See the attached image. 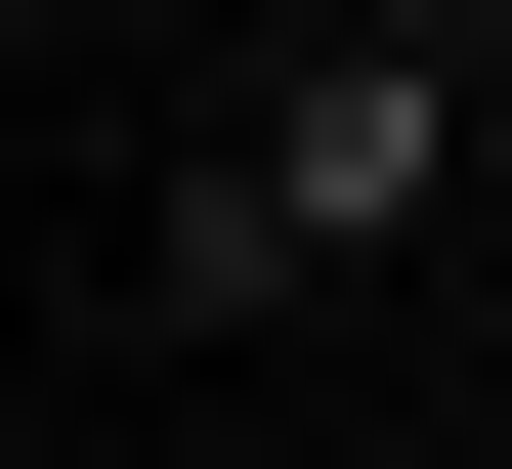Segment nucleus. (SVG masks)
Segmentation results:
<instances>
[{
  "label": "nucleus",
  "instance_id": "1",
  "mask_svg": "<svg viewBox=\"0 0 512 469\" xmlns=\"http://www.w3.org/2000/svg\"><path fill=\"white\" fill-rule=\"evenodd\" d=\"M427 171H470V86H427V43H299V86H256L214 171H171V299H214V342H256V299H342V256L427 214Z\"/></svg>",
  "mask_w": 512,
  "mask_h": 469
},
{
  "label": "nucleus",
  "instance_id": "2",
  "mask_svg": "<svg viewBox=\"0 0 512 469\" xmlns=\"http://www.w3.org/2000/svg\"><path fill=\"white\" fill-rule=\"evenodd\" d=\"M342 43H427V86H512V0H342Z\"/></svg>",
  "mask_w": 512,
  "mask_h": 469
}]
</instances>
